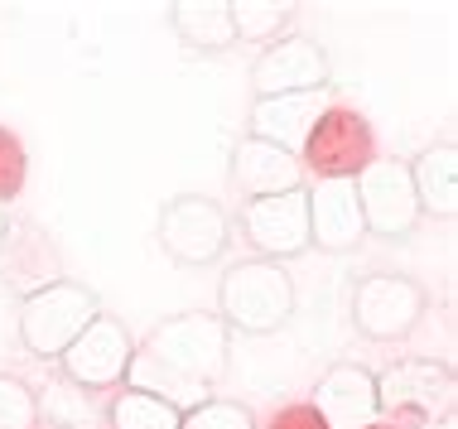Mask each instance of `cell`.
<instances>
[{
  "mask_svg": "<svg viewBox=\"0 0 458 429\" xmlns=\"http://www.w3.org/2000/svg\"><path fill=\"white\" fill-rule=\"evenodd\" d=\"M217 318L227 324V333H280L294 318V275L261 256L227 265L217 280Z\"/></svg>",
  "mask_w": 458,
  "mask_h": 429,
  "instance_id": "6da1fadb",
  "label": "cell"
},
{
  "mask_svg": "<svg viewBox=\"0 0 458 429\" xmlns=\"http://www.w3.org/2000/svg\"><path fill=\"white\" fill-rule=\"evenodd\" d=\"M140 352L165 366L169 376H179V382L213 396V386L232 366V333L217 314H179V318H165L159 328H150Z\"/></svg>",
  "mask_w": 458,
  "mask_h": 429,
  "instance_id": "7a4b0ae2",
  "label": "cell"
},
{
  "mask_svg": "<svg viewBox=\"0 0 458 429\" xmlns=\"http://www.w3.org/2000/svg\"><path fill=\"white\" fill-rule=\"evenodd\" d=\"M371 382H377L381 420H391V425H401V429L449 420V415H454V400H458L454 366H444V362H435V358L391 362L386 372H377Z\"/></svg>",
  "mask_w": 458,
  "mask_h": 429,
  "instance_id": "3957f363",
  "label": "cell"
},
{
  "mask_svg": "<svg viewBox=\"0 0 458 429\" xmlns=\"http://www.w3.org/2000/svg\"><path fill=\"white\" fill-rule=\"evenodd\" d=\"M102 314V299H97L92 285L82 280H58L30 299H20V342L34 352V358H64L68 342Z\"/></svg>",
  "mask_w": 458,
  "mask_h": 429,
  "instance_id": "277c9868",
  "label": "cell"
},
{
  "mask_svg": "<svg viewBox=\"0 0 458 429\" xmlns=\"http://www.w3.org/2000/svg\"><path fill=\"white\" fill-rule=\"evenodd\" d=\"M377 159V130L357 106H328L314 121L304 150H300V169L318 179H357L362 169Z\"/></svg>",
  "mask_w": 458,
  "mask_h": 429,
  "instance_id": "5b68a950",
  "label": "cell"
},
{
  "mask_svg": "<svg viewBox=\"0 0 458 429\" xmlns=\"http://www.w3.org/2000/svg\"><path fill=\"white\" fill-rule=\"evenodd\" d=\"M425 309H429L425 285L411 275H395V271L362 275L352 290V328L371 342H395V338L415 333Z\"/></svg>",
  "mask_w": 458,
  "mask_h": 429,
  "instance_id": "8992f818",
  "label": "cell"
},
{
  "mask_svg": "<svg viewBox=\"0 0 458 429\" xmlns=\"http://www.w3.org/2000/svg\"><path fill=\"white\" fill-rule=\"evenodd\" d=\"M232 237V223L217 198L208 193H179L159 207V247L179 265H213L222 261Z\"/></svg>",
  "mask_w": 458,
  "mask_h": 429,
  "instance_id": "52a82bcc",
  "label": "cell"
},
{
  "mask_svg": "<svg viewBox=\"0 0 458 429\" xmlns=\"http://www.w3.org/2000/svg\"><path fill=\"white\" fill-rule=\"evenodd\" d=\"M131 358H135V338L121 318L111 314H97L78 338L68 342V352L58 358L64 376L82 391H111V386H126V372H131Z\"/></svg>",
  "mask_w": 458,
  "mask_h": 429,
  "instance_id": "ba28073f",
  "label": "cell"
},
{
  "mask_svg": "<svg viewBox=\"0 0 458 429\" xmlns=\"http://www.w3.org/2000/svg\"><path fill=\"white\" fill-rule=\"evenodd\" d=\"M352 189H357V207H362V227L371 237L405 241L420 227V203H415L405 159H371L352 179Z\"/></svg>",
  "mask_w": 458,
  "mask_h": 429,
  "instance_id": "9c48e42d",
  "label": "cell"
},
{
  "mask_svg": "<svg viewBox=\"0 0 458 429\" xmlns=\"http://www.w3.org/2000/svg\"><path fill=\"white\" fill-rule=\"evenodd\" d=\"M242 231L261 261H294L309 251V183L276 198H251L242 207Z\"/></svg>",
  "mask_w": 458,
  "mask_h": 429,
  "instance_id": "30bf717a",
  "label": "cell"
},
{
  "mask_svg": "<svg viewBox=\"0 0 458 429\" xmlns=\"http://www.w3.org/2000/svg\"><path fill=\"white\" fill-rule=\"evenodd\" d=\"M328 88V54L304 34H284L266 44L251 63L256 97H290V92H324Z\"/></svg>",
  "mask_w": 458,
  "mask_h": 429,
  "instance_id": "8fae6325",
  "label": "cell"
},
{
  "mask_svg": "<svg viewBox=\"0 0 458 429\" xmlns=\"http://www.w3.org/2000/svg\"><path fill=\"white\" fill-rule=\"evenodd\" d=\"M0 280L20 299H30V294L64 280V261H58L54 237L34 217H10L5 223V237H0Z\"/></svg>",
  "mask_w": 458,
  "mask_h": 429,
  "instance_id": "7c38bea8",
  "label": "cell"
},
{
  "mask_svg": "<svg viewBox=\"0 0 458 429\" xmlns=\"http://www.w3.org/2000/svg\"><path fill=\"white\" fill-rule=\"evenodd\" d=\"M309 406L318 410V420L328 429H367V425L381 420L377 382H371V372L357 362H333L314 382V400H309Z\"/></svg>",
  "mask_w": 458,
  "mask_h": 429,
  "instance_id": "4fadbf2b",
  "label": "cell"
},
{
  "mask_svg": "<svg viewBox=\"0 0 458 429\" xmlns=\"http://www.w3.org/2000/svg\"><path fill=\"white\" fill-rule=\"evenodd\" d=\"M362 207H357L352 179H318L309 189V247L318 251H352L362 247Z\"/></svg>",
  "mask_w": 458,
  "mask_h": 429,
  "instance_id": "5bb4252c",
  "label": "cell"
},
{
  "mask_svg": "<svg viewBox=\"0 0 458 429\" xmlns=\"http://www.w3.org/2000/svg\"><path fill=\"white\" fill-rule=\"evenodd\" d=\"M328 106H333L328 88L324 92H290V97H256L251 102V136L300 159L309 130H314V121Z\"/></svg>",
  "mask_w": 458,
  "mask_h": 429,
  "instance_id": "9a60e30c",
  "label": "cell"
},
{
  "mask_svg": "<svg viewBox=\"0 0 458 429\" xmlns=\"http://www.w3.org/2000/svg\"><path fill=\"white\" fill-rule=\"evenodd\" d=\"M232 183L246 203L251 198H276V193H290V189H304V169L294 155L276 150V145L256 140V136H242L232 145Z\"/></svg>",
  "mask_w": 458,
  "mask_h": 429,
  "instance_id": "2e32d148",
  "label": "cell"
},
{
  "mask_svg": "<svg viewBox=\"0 0 458 429\" xmlns=\"http://www.w3.org/2000/svg\"><path fill=\"white\" fill-rule=\"evenodd\" d=\"M405 169H411V189H415L420 217L449 223V217L458 213V145L454 140L425 145Z\"/></svg>",
  "mask_w": 458,
  "mask_h": 429,
  "instance_id": "e0dca14e",
  "label": "cell"
},
{
  "mask_svg": "<svg viewBox=\"0 0 458 429\" xmlns=\"http://www.w3.org/2000/svg\"><path fill=\"white\" fill-rule=\"evenodd\" d=\"M169 24L193 54H227L237 44L227 0H179V5H169Z\"/></svg>",
  "mask_w": 458,
  "mask_h": 429,
  "instance_id": "ac0fdd59",
  "label": "cell"
},
{
  "mask_svg": "<svg viewBox=\"0 0 458 429\" xmlns=\"http://www.w3.org/2000/svg\"><path fill=\"white\" fill-rule=\"evenodd\" d=\"M227 10L237 44H276L294 20V5H284V0H227Z\"/></svg>",
  "mask_w": 458,
  "mask_h": 429,
  "instance_id": "d6986e66",
  "label": "cell"
},
{
  "mask_svg": "<svg viewBox=\"0 0 458 429\" xmlns=\"http://www.w3.org/2000/svg\"><path fill=\"white\" fill-rule=\"evenodd\" d=\"M183 415L174 406H165L150 391H135V386H121L106 406V425L111 429H179Z\"/></svg>",
  "mask_w": 458,
  "mask_h": 429,
  "instance_id": "ffe728a7",
  "label": "cell"
},
{
  "mask_svg": "<svg viewBox=\"0 0 458 429\" xmlns=\"http://www.w3.org/2000/svg\"><path fill=\"white\" fill-rule=\"evenodd\" d=\"M34 400H39V420L58 425V429H82V425H92V415H97L92 391L72 386L64 372H58L44 391H34Z\"/></svg>",
  "mask_w": 458,
  "mask_h": 429,
  "instance_id": "44dd1931",
  "label": "cell"
},
{
  "mask_svg": "<svg viewBox=\"0 0 458 429\" xmlns=\"http://www.w3.org/2000/svg\"><path fill=\"white\" fill-rule=\"evenodd\" d=\"M0 429H39V400L10 372H0Z\"/></svg>",
  "mask_w": 458,
  "mask_h": 429,
  "instance_id": "7402d4cb",
  "label": "cell"
},
{
  "mask_svg": "<svg viewBox=\"0 0 458 429\" xmlns=\"http://www.w3.org/2000/svg\"><path fill=\"white\" fill-rule=\"evenodd\" d=\"M179 429H256V420L242 400H217L213 396V400H203V406L183 410Z\"/></svg>",
  "mask_w": 458,
  "mask_h": 429,
  "instance_id": "603a6c76",
  "label": "cell"
},
{
  "mask_svg": "<svg viewBox=\"0 0 458 429\" xmlns=\"http://www.w3.org/2000/svg\"><path fill=\"white\" fill-rule=\"evenodd\" d=\"M24 179H30V155H24V140L10 126H0V207L20 198Z\"/></svg>",
  "mask_w": 458,
  "mask_h": 429,
  "instance_id": "cb8c5ba5",
  "label": "cell"
},
{
  "mask_svg": "<svg viewBox=\"0 0 458 429\" xmlns=\"http://www.w3.org/2000/svg\"><path fill=\"white\" fill-rule=\"evenodd\" d=\"M266 429H328V425L318 420V410L304 400V406H284V410H276Z\"/></svg>",
  "mask_w": 458,
  "mask_h": 429,
  "instance_id": "d4e9b609",
  "label": "cell"
},
{
  "mask_svg": "<svg viewBox=\"0 0 458 429\" xmlns=\"http://www.w3.org/2000/svg\"><path fill=\"white\" fill-rule=\"evenodd\" d=\"M367 429H401V425H391V420H377V425H367Z\"/></svg>",
  "mask_w": 458,
  "mask_h": 429,
  "instance_id": "484cf974",
  "label": "cell"
},
{
  "mask_svg": "<svg viewBox=\"0 0 458 429\" xmlns=\"http://www.w3.org/2000/svg\"><path fill=\"white\" fill-rule=\"evenodd\" d=\"M5 223H10V213H5V207H0V237H5Z\"/></svg>",
  "mask_w": 458,
  "mask_h": 429,
  "instance_id": "4316f807",
  "label": "cell"
}]
</instances>
